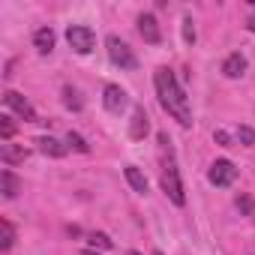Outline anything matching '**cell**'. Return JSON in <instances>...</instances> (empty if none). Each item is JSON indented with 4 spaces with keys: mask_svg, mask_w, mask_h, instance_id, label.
Returning <instances> with one entry per match:
<instances>
[{
    "mask_svg": "<svg viewBox=\"0 0 255 255\" xmlns=\"http://www.w3.org/2000/svg\"><path fill=\"white\" fill-rule=\"evenodd\" d=\"M0 159H3L6 165H18V162H24L27 159V150H24V144H3L0 147Z\"/></svg>",
    "mask_w": 255,
    "mask_h": 255,
    "instance_id": "7c38bea8",
    "label": "cell"
},
{
    "mask_svg": "<svg viewBox=\"0 0 255 255\" xmlns=\"http://www.w3.org/2000/svg\"><path fill=\"white\" fill-rule=\"evenodd\" d=\"M36 144H39V150H42L45 156H51V159L66 156V144H60V141H57V138H51V135H39V138H36Z\"/></svg>",
    "mask_w": 255,
    "mask_h": 255,
    "instance_id": "8fae6325",
    "label": "cell"
},
{
    "mask_svg": "<svg viewBox=\"0 0 255 255\" xmlns=\"http://www.w3.org/2000/svg\"><path fill=\"white\" fill-rule=\"evenodd\" d=\"M129 255H141V252H129Z\"/></svg>",
    "mask_w": 255,
    "mask_h": 255,
    "instance_id": "83f0119b",
    "label": "cell"
},
{
    "mask_svg": "<svg viewBox=\"0 0 255 255\" xmlns=\"http://www.w3.org/2000/svg\"><path fill=\"white\" fill-rule=\"evenodd\" d=\"M33 45H36L39 54H51V48H54V30L51 27H39L33 33Z\"/></svg>",
    "mask_w": 255,
    "mask_h": 255,
    "instance_id": "5bb4252c",
    "label": "cell"
},
{
    "mask_svg": "<svg viewBox=\"0 0 255 255\" xmlns=\"http://www.w3.org/2000/svg\"><path fill=\"white\" fill-rule=\"evenodd\" d=\"M87 240H90V246H93V249H111V246H114V240H111L108 234H102V231L87 234Z\"/></svg>",
    "mask_w": 255,
    "mask_h": 255,
    "instance_id": "d6986e66",
    "label": "cell"
},
{
    "mask_svg": "<svg viewBox=\"0 0 255 255\" xmlns=\"http://www.w3.org/2000/svg\"><path fill=\"white\" fill-rule=\"evenodd\" d=\"M15 246V228L9 225V219H0V249L9 252Z\"/></svg>",
    "mask_w": 255,
    "mask_h": 255,
    "instance_id": "2e32d148",
    "label": "cell"
},
{
    "mask_svg": "<svg viewBox=\"0 0 255 255\" xmlns=\"http://www.w3.org/2000/svg\"><path fill=\"white\" fill-rule=\"evenodd\" d=\"M162 192H165L177 207H183V204H186V192H183L180 168H177V162H174V159H168V162H165V168H162Z\"/></svg>",
    "mask_w": 255,
    "mask_h": 255,
    "instance_id": "7a4b0ae2",
    "label": "cell"
},
{
    "mask_svg": "<svg viewBox=\"0 0 255 255\" xmlns=\"http://www.w3.org/2000/svg\"><path fill=\"white\" fill-rule=\"evenodd\" d=\"M207 177H210L213 186H231V183L237 180V165H234L231 159H216V162L210 165Z\"/></svg>",
    "mask_w": 255,
    "mask_h": 255,
    "instance_id": "5b68a950",
    "label": "cell"
},
{
    "mask_svg": "<svg viewBox=\"0 0 255 255\" xmlns=\"http://www.w3.org/2000/svg\"><path fill=\"white\" fill-rule=\"evenodd\" d=\"M123 174H126V183H129L135 192H141V195L147 192V177L141 174V168H135V165H126V168H123Z\"/></svg>",
    "mask_w": 255,
    "mask_h": 255,
    "instance_id": "9a60e30c",
    "label": "cell"
},
{
    "mask_svg": "<svg viewBox=\"0 0 255 255\" xmlns=\"http://www.w3.org/2000/svg\"><path fill=\"white\" fill-rule=\"evenodd\" d=\"M18 189H21V183H18V177H15L9 168L0 171V192H3V198H15Z\"/></svg>",
    "mask_w": 255,
    "mask_h": 255,
    "instance_id": "4fadbf2b",
    "label": "cell"
},
{
    "mask_svg": "<svg viewBox=\"0 0 255 255\" xmlns=\"http://www.w3.org/2000/svg\"><path fill=\"white\" fill-rule=\"evenodd\" d=\"M105 45H108V57H111V63L114 66H120V69H135L138 66V60H135V54H132V48L126 45L120 36H108L105 39Z\"/></svg>",
    "mask_w": 255,
    "mask_h": 255,
    "instance_id": "3957f363",
    "label": "cell"
},
{
    "mask_svg": "<svg viewBox=\"0 0 255 255\" xmlns=\"http://www.w3.org/2000/svg\"><path fill=\"white\" fill-rule=\"evenodd\" d=\"M237 138H240V144L255 147V129H252V126H240V129H237Z\"/></svg>",
    "mask_w": 255,
    "mask_h": 255,
    "instance_id": "44dd1931",
    "label": "cell"
},
{
    "mask_svg": "<svg viewBox=\"0 0 255 255\" xmlns=\"http://www.w3.org/2000/svg\"><path fill=\"white\" fill-rule=\"evenodd\" d=\"M147 132H150V123H147V114H144V108L138 105V108L132 111V123H129V138L141 141V138H144Z\"/></svg>",
    "mask_w": 255,
    "mask_h": 255,
    "instance_id": "9c48e42d",
    "label": "cell"
},
{
    "mask_svg": "<svg viewBox=\"0 0 255 255\" xmlns=\"http://www.w3.org/2000/svg\"><path fill=\"white\" fill-rule=\"evenodd\" d=\"M81 255H96V252H93V249H87V252H81Z\"/></svg>",
    "mask_w": 255,
    "mask_h": 255,
    "instance_id": "484cf974",
    "label": "cell"
},
{
    "mask_svg": "<svg viewBox=\"0 0 255 255\" xmlns=\"http://www.w3.org/2000/svg\"><path fill=\"white\" fill-rule=\"evenodd\" d=\"M15 135V123L9 120V117H0V138H3V141H9Z\"/></svg>",
    "mask_w": 255,
    "mask_h": 255,
    "instance_id": "7402d4cb",
    "label": "cell"
},
{
    "mask_svg": "<svg viewBox=\"0 0 255 255\" xmlns=\"http://www.w3.org/2000/svg\"><path fill=\"white\" fill-rule=\"evenodd\" d=\"M153 255H165V252H159V249H156V252H153Z\"/></svg>",
    "mask_w": 255,
    "mask_h": 255,
    "instance_id": "4316f807",
    "label": "cell"
},
{
    "mask_svg": "<svg viewBox=\"0 0 255 255\" xmlns=\"http://www.w3.org/2000/svg\"><path fill=\"white\" fill-rule=\"evenodd\" d=\"M138 33H141V39H144V42H150V45H159V39H162V30H159V21H156V15H150V12H141V15H138Z\"/></svg>",
    "mask_w": 255,
    "mask_h": 255,
    "instance_id": "ba28073f",
    "label": "cell"
},
{
    "mask_svg": "<svg viewBox=\"0 0 255 255\" xmlns=\"http://www.w3.org/2000/svg\"><path fill=\"white\" fill-rule=\"evenodd\" d=\"M153 84H156V96H159V105L180 123V126H192V108H189V99L183 96V87L177 84L174 72L159 66L153 72Z\"/></svg>",
    "mask_w": 255,
    "mask_h": 255,
    "instance_id": "6da1fadb",
    "label": "cell"
},
{
    "mask_svg": "<svg viewBox=\"0 0 255 255\" xmlns=\"http://www.w3.org/2000/svg\"><path fill=\"white\" fill-rule=\"evenodd\" d=\"M3 102H6V108H12L18 117H24L27 123H36V120H39L36 111H33V105H30L18 90H6V93H3Z\"/></svg>",
    "mask_w": 255,
    "mask_h": 255,
    "instance_id": "8992f818",
    "label": "cell"
},
{
    "mask_svg": "<svg viewBox=\"0 0 255 255\" xmlns=\"http://www.w3.org/2000/svg\"><path fill=\"white\" fill-rule=\"evenodd\" d=\"M63 105L72 108V111H81L84 108V102H81V96H78L75 87H63Z\"/></svg>",
    "mask_w": 255,
    "mask_h": 255,
    "instance_id": "e0dca14e",
    "label": "cell"
},
{
    "mask_svg": "<svg viewBox=\"0 0 255 255\" xmlns=\"http://www.w3.org/2000/svg\"><path fill=\"white\" fill-rule=\"evenodd\" d=\"M222 72H225L228 78H240V75L246 72V57H243L240 51L228 54V57H225V63H222Z\"/></svg>",
    "mask_w": 255,
    "mask_h": 255,
    "instance_id": "30bf717a",
    "label": "cell"
},
{
    "mask_svg": "<svg viewBox=\"0 0 255 255\" xmlns=\"http://www.w3.org/2000/svg\"><path fill=\"white\" fill-rule=\"evenodd\" d=\"M213 141L222 144V147H231V135H228L225 129H216V132H213Z\"/></svg>",
    "mask_w": 255,
    "mask_h": 255,
    "instance_id": "cb8c5ba5",
    "label": "cell"
},
{
    "mask_svg": "<svg viewBox=\"0 0 255 255\" xmlns=\"http://www.w3.org/2000/svg\"><path fill=\"white\" fill-rule=\"evenodd\" d=\"M66 147H72V150H78V153H87V150H90V144H87L78 132H69V135H66Z\"/></svg>",
    "mask_w": 255,
    "mask_h": 255,
    "instance_id": "ffe728a7",
    "label": "cell"
},
{
    "mask_svg": "<svg viewBox=\"0 0 255 255\" xmlns=\"http://www.w3.org/2000/svg\"><path fill=\"white\" fill-rule=\"evenodd\" d=\"M66 42H69L72 51H78V54H90L93 45H96V36H93V30L84 27V24H72V27L66 30Z\"/></svg>",
    "mask_w": 255,
    "mask_h": 255,
    "instance_id": "277c9868",
    "label": "cell"
},
{
    "mask_svg": "<svg viewBox=\"0 0 255 255\" xmlns=\"http://www.w3.org/2000/svg\"><path fill=\"white\" fill-rule=\"evenodd\" d=\"M102 105H105V111L120 114V111L126 108V90H123L120 84H105V90H102Z\"/></svg>",
    "mask_w": 255,
    "mask_h": 255,
    "instance_id": "52a82bcc",
    "label": "cell"
},
{
    "mask_svg": "<svg viewBox=\"0 0 255 255\" xmlns=\"http://www.w3.org/2000/svg\"><path fill=\"white\" fill-rule=\"evenodd\" d=\"M234 204H237V210H240L243 216H252V213H255V198H252V195H246V192H240Z\"/></svg>",
    "mask_w": 255,
    "mask_h": 255,
    "instance_id": "ac0fdd59",
    "label": "cell"
},
{
    "mask_svg": "<svg viewBox=\"0 0 255 255\" xmlns=\"http://www.w3.org/2000/svg\"><path fill=\"white\" fill-rule=\"evenodd\" d=\"M246 27H249V30H252V33H255V9H252V12H249V18H246Z\"/></svg>",
    "mask_w": 255,
    "mask_h": 255,
    "instance_id": "d4e9b609",
    "label": "cell"
},
{
    "mask_svg": "<svg viewBox=\"0 0 255 255\" xmlns=\"http://www.w3.org/2000/svg\"><path fill=\"white\" fill-rule=\"evenodd\" d=\"M183 42H186V45H195V24H192L189 15L183 18Z\"/></svg>",
    "mask_w": 255,
    "mask_h": 255,
    "instance_id": "603a6c76",
    "label": "cell"
}]
</instances>
